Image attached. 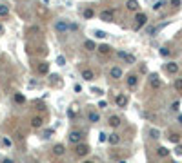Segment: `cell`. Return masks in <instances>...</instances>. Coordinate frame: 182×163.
<instances>
[{"mask_svg":"<svg viewBox=\"0 0 182 163\" xmlns=\"http://www.w3.org/2000/svg\"><path fill=\"white\" fill-rule=\"evenodd\" d=\"M48 71H49V64H40L38 65V73L40 74H48Z\"/></svg>","mask_w":182,"mask_h":163,"instance_id":"44dd1931","label":"cell"},{"mask_svg":"<svg viewBox=\"0 0 182 163\" xmlns=\"http://www.w3.org/2000/svg\"><path fill=\"white\" fill-rule=\"evenodd\" d=\"M82 78L87 80V82H91V80H95V73H93V69H82Z\"/></svg>","mask_w":182,"mask_h":163,"instance_id":"9c48e42d","label":"cell"},{"mask_svg":"<svg viewBox=\"0 0 182 163\" xmlns=\"http://www.w3.org/2000/svg\"><path fill=\"white\" fill-rule=\"evenodd\" d=\"M53 154H55V156H64V154H66V147H64L62 143L55 145V147H53Z\"/></svg>","mask_w":182,"mask_h":163,"instance_id":"4fadbf2b","label":"cell"},{"mask_svg":"<svg viewBox=\"0 0 182 163\" xmlns=\"http://www.w3.org/2000/svg\"><path fill=\"white\" fill-rule=\"evenodd\" d=\"M171 5H175V8H179V5H180V0H171Z\"/></svg>","mask_w":182,"mask_h":163,"instance_id":"836d02e7","label":"cell"},{"mask_svg":"<svg viewBox=\"0 0 182 163\" xmlns=\"http://www.w3.org/2000/svg\"><path fill=\"white\" fill-rule=\"evenodd\" d=\"M160 54H162V56H170V49H166V47H162V49H160Z\"/></svg>","mask_w":182,"mask_h":163,"instance_id":"1f68e13d","label":"cell"},{"mask_svg":"<svg viewBox=\"0 0 182 163\" xmlns=\"http://www.w3.org/2000/svg\"><path fill=\"white\" fill-rule=\"evenodd\" d=\"M91 92H95V94H102V91H100V89H97V87H93V89H91Z\"/></svg>","mask_w":182,"mask_h":163,"instance_id":"e575fe53","label":"cell"},{"mask_svg":"<svg viewBox=\"0 0 182 163\" xmlns=\"http://www.w3.org/2000/svg\"><path fill=\"white\" fill-rule=\"evenodd\" d=\"M109 74H111V78L118 80V78H122V69H120V67H111Z\"/></svg>","mask_w":182,"mask_h":163,"instance_id":"5bb4252c","label":"cell"},{"mask_svg":"<svg viewBox=\"0 0 182 163\" xmlns=\"http://www.w3.org/2000/svg\"><path fill=\"white\" fill-rule=\"evenodd\" d=\"M55 31H57V33H66V31H69V24H67L66 20H57V22H55Z\"/></svg>","mask_w":182,"mask_h":163,"instance_id":"277c9868","label":"cell"},{"mask_svg":"<svg viewBox=\"0 0 182 163\" xmlns=\"http://www.w3.org/2000/svg\"><path fill=\"white\" fill-rule=\"evenodd\" d=\"M93 16H95V11H93L91 8L84 9V18H93Z\"/></svg>","mask_w":182,"mask_h":163,"instance_id":"cb8c5ba5","label":"cell"},{"mask_svg":"<svg viewBox=\"0 0 182 163\" xmlns=\"http://www.w3.org/2000/svg\"><path fill=\"white\" fill-rule=\"evenodd\" d=\"M15 101H17V103H26V96H24V94H20V92H17L15 94Z\"/></svg>","mask_w":182,"mask_h":163,"instance_id":"d4e9b609","label":"cell"},{"mask_svg":"<svg viewBox=\"0 0 182 163\" xmlns=\"http://www.w3.org/2000/svg\"><path fill=\"white\" fill-rule=\"evenodd\" d=\"M117 56H118V58H122L126 64H135V62H137V58H135L133 54H129V53H124V51H118V53H117Z\"/></svg>","mask_w":182,"mask_h":163,"instance_id":"5b68a950","label":"cell"},{"mask_svg":"<svg viewBox=\"0 0 182 163\" xmlns=\"http://www.w3.org/2000/svg\"><path fill=\"white\" fill-rule=\"evenodd\" d=\"M175 89H177L179 92H182V78H177V80H175Z\"/></svg>","mask_w":182,"mask_h":163,"instance_id":"484cf974","label":"cell"},{"mask_svg":"<svg viewBox=\"0 0 182 163\" xmlns=\"http://www.w3.org/2000/svg\"><path fill=\"white\" fill-rule=\"evenodd\" d=\"M166 71L170 73V74H177V73H179V64H175V62H167V64H166Z\"/></svg>","mask_w":182,"mask_h":163,"instance_id":"ba28073f","label":"cell"},{"mask_svg":"<svg viewBox=\"0 0 182 163\" xmlns=\"http://www.w3.org/2000/svg\"><path fill=\"white\" fill-rule=\"evenodd\" d=\"M57 64H58V65H66V58H64V56H58V58H57Z\"/></svg>","mask_w":182,"mask_h":163,"instance_id":"4dcf8cb0","label":"cell"},{"mask_svg":"<svg viewBox=\"0 0 182 163\" xmlns=\"http://www.w3.org/2000/svg\"><path fill=\"white\" fill-rule=\"evenodd\" d=\"M179 107H180V103H179V101H173V105H171V109H173V111H179Z\"/></svg>","mask_w":182,"mask_h":163,"instance_id":"d6a6232c","label":"cell"},{"mask_svg":"<svg viewBox=\"0 0 182 163\" xmlns=\"http://www.w3.org/2000/svg\"><path fill=\"white\" fill-rule=\"evenodd\" d=\"M179 123H180V125H182V116H179Z\"/></svg>","mask_w":182,"mask_h":163,"instance_id":"ab89813d","label":"cell"},{"mask_svg":"<svg viewBox=\"0 0 182 163\" xmlns=\"http://www.w3.org/2000/svg\"><path fill=\"white\" fill-rule=\"evenodd\" d=\"M84 163H95V161H91V160H87V161H84Z\"/></svg>","mask_w":182,"mask_h":163,"instance_id":"60d3db41","label":"cell"},{"mask_svg":"<svg viewBox=\"0 0 182 163\" xmlns=\"http://www.w3.org/2000/svg\"><path fill=\"white\" fill-rule=\"evenodd\" d=\"M2 163H15V161H13V160H9V158H6V160H4Z\"/></svg>","mask_w":182,"mask_h":163,"instance_id":"f35d334b","label":"cell"},{"mask_svg":"<svg viewBox=\"0 0 182 163\" xmlns=\"http://www.w3.org/2000/svg\"><path fill=\"white\" fill-rule=\"evenodd\" d=\"M162 5H166V2H164V0H160V2H155L153 9H155V11H158V9H162Z\"/></svg>","mask_w":182,"mask_h":163,"instance_id":"4316f807","label":"cell"},{"mask_svg":"<svg viewBox=\"0 0 182 163\" xmlns=\"http://www.w3.org/2000/svg\"><path fill=\"white\" fill-rule=\"evenodd\" d=\"M107 141H109L111 145H118V141H120V136L113 132V134H109V136H107Z\"/></svg>","mask_w":182,"mask_h":163,"instance_id":"2e32d148","label":"cell"},{"mask_svg":"<svg viewBox=\"0 0 182 163\" xmlns=\"http://www.w3.org/2000/svg\"><path fill=\"white\" fill-rule=\"evenodd\" d=\"M126 8L129 9V11H137V9H138V2H137V0H127Z\"/></svg>","mask_w":182,"mask_h":163,"instance_id":"e0dca14e","label":"cell"},{"mask_svg":"<svg viewBox=\"0 0 182 163\" xmlns=\"http://www.w3.org/2000/svg\"><path fill=\"white\" fill-rule=\"evenodd\" d=\"M157 154L160 156V158H166V156H167V154H170V151H167V149H166V147H160V149H158V151H157Z\"/></svg>","mask_w":182,"mask_h":163,"instance_id":"603a6c76","label":"cell"},{"mask_svg":"<svg viewBox=\"0 0 182 163\" xmlns=\"http://www.w3.org/2000/svg\"><path fill=\"white\" fill-rule=\"evenodd\" d=\"M149 136H151L153 140H157L158 136H160V132H158V131H155V129H151V131H149Z\"/></svg>","mask_w":182,"mask_h":163,"instance_id":"f546056e","label":"cell"},{"mask_svg":"<svg viewBox=\"0 0 182 163\" xmlns=\"http://www.w3.org/2000/svg\"><path fill=\"white\" fill-rule=\"evenodd\" d=\"M53 134V131H46V134H44V138H49V136Z\"/></svg>","mask_w":182,"mask_h":163,"instance_id":"74e56055","label":"cell"},{"mask_svg":"<svg viewBox=\"0 0 182 163\" xmlns=\"http://www.w3.org/2000/svg\"><path fill=\"white\" fill-rule=\"evenodd\" d=\"M135 20H137V24H135V31H138L142 25H146V24H147V15H146V13H137Z\"/></svg>","mask_w":182,"mask_h":163,"instance_id":"6da1fadb","label":"cell"},{"mask_svg":"<svg viewBox=\"0 0 182 163\" xmlns=\"http://www.w3.org/2000/svg\"><path fill=\"white\" fill-rule=\"evenodd\" d=\"M97 49H98L100 54H109V53H111V47H109V45H106V44H104V45H98Z\"/></svg>","mask_w":182,"mask_h":163,"instance_id":"ffe728a7","label":"cell"},{"mask_svg":"<svg viewBox=\"0 0 182 163\" xmlns=\"http://www.w3.org/2000/svg\"><path fill=\"white\" fill-rule=\"evenodd\" d=\"M115 101H117V105H118V107H126V105H127V96L120 92V94H117Z\"/></svg>","mask_w":182,"mask_h":163,"instance_id":"30bf717a","label":"cell"},{"mask_svg":"<svg viewBox=\"0 0 182 163\" xmlns=\"http://www.w3.org/2000/svg\"><path fill=\"white\" fill-rule=\"evenodd\" d=\"M170 141H173V143H179V141H180V136H179V134H171V136H170Z\"/></svg>","mask_w":182,"mask_h":163,"instance_id":"f1b7e54d","label":"cell"},{"mask_svg":"<svg viewBox=\"0 0 182 163\" xmlns=\"http://www.w3.org/2000/svg\"><path fill=\"white\" fill-rule=\"evenodd\" d=\"M149 84H151V87H153V89H158V87L162 85V82L158 80V76H157V74H151V76H149Z\"/></svg>","mask_w":182,"mask_h":163,"instance_id":"8fae6325","label":"cell"},{"mask_svg":"<svg viewBox=\"0 0 182 163\" xmlns=\"http://www.w3.org/2000/svg\"><path fill=\"white\" fill-rule=\"evenodd\" d=\"M107 123H109V127H118L120 125V118L118 116H109V121H107Z\"/></svg>","mask_w":182,"mask_h":163,"instance_id":"d6986e66","label":"cell"},{"mask_svg":"<svg viewBox=\"0 0 182 163\" xmlns=\"http://www.w3.org/2000/svg\"><path fill=\"white\" fill-rule=\"evenodd\" d=\"M87 120H89L91 121V123H98V121H100V116H98V112H87Z\"/></svg>","mask_w":182,"mask_h":163,"instance_id":"9a60e30c","label":"cell"},{"mask_svg":"<svg viewBox=\"0 0 182 163\" xmlns=\"http://www.w3.org/2000/svg\"><path fill=\"white\" fill-rule=\"evenodd\" d=\"M93 35H95L97 38H106V36H107V33H106V31H95Z\"/></svg>","mask_w":182,"mask_h":163,"instance_id":"83f0119b","label":"cell"},{"mask_svg":"<svg viewBox=\"0 0 182 163\" xmlns=\"http://www.w3.org/2000/svg\"><path fill=\"white\" fill-rule=\"evenodd\" d=\"M9 15V8L4 4H0V16H8Z\"/></svg>","mask_w":182,"mask_h":163,"instance_id":"7402d4cb","label":"cell"},{"mask_svg":"<svg viewBox=\"0 0 182 163\" xmlns=\"http://www.w3.org/2000/svg\"><path fill=\"white\" fill-rule=\"evenodd\" d=\"M82 136H84V132H80V131H71L69 136H67V140H69V143H80V141H82Z\"/></svg>","mask_w":182,"mask_h":163,"instance_id":"7a4b0ae2","label":"cell"},{"mask_svg":"<svg viewBox=\"0 0 182 163\" xmlns=\"http://www.w3.org/2000/svg\"><path fill=\"white\" fill-rule=\"evenodd\" d=\"M69 29H71V31H77V29H78V25H77V24H71V25H69Z\"/></svg>","mask_w":182,"mask_h":163,"instance_id":"d590c367","label":"cell"},{"mask_svg":"<svg viewBox=\"0 0 182 163\" xmlns=\"http://www.w3.org/2000/svg\"><path fill=\"white\" fill-rule=\"evenodd\" d=\"M42 125H44V120H42V116H35V118L31 120V127H33V129H40Z\"/></svg>","mask_w":182,"mask_h":163,"instance_id":"7c38bea8","label":"cell"},{"mask_svg":"<svg viewBox=\"0 0 182 163\" xmlns=\"http://www.w3.org/2000/svg\"><path fill=\"white\" fill-rule=\"evenodd\" d=\"M137 84H138V76L137 74H129V76H127V87H129V89H135Z\"/></svg>","mask_w":182,"mask_h":163,"instance_id":"52a82bcc","label":"cell"},{"mask_svg":"<svg viewBox=\"0 0 182 163\" xmlns=\"http://www.w3.org/2000/svg\"><path fill=\"white\" fill-rule=\"evenodd\" d=\"M84 47H86V51H95V49H97V44L93 42V40H86V42H84Z\"/></svg>","mask_w":182,"mask_h":163,"instance_id":"ac0fdd59","label":"cell"},{"mask_svg":"<svg viewBox=\"0 0 182 163\" xmlns=\"http://www.w3.org/2000/svg\"><path fill=\"white\" fill-rule=\"evenodd\" d=\"M0 33H2V25H0Z\"/></svg>","mask_w":182,"mask_h":163,"instance_id":"b9f144b4","label":"cell"},{"mask_svg":"<svg viewBox=\"0 0 182 163\" xmlns=\"http://www.w3.org/2000/svg\"><path fill=\"white\" fill-rule=\"evenodd\" d=\"M75 154L78 156V158L87 156V154H89V147H87L86 143H77V147H75Z\"/></svg>","mask_w":182,"mask_h":163,"instance_id":"3957f363","label":"cell"},{"mask_svg":"<svg viewBox=\"0 0 182 163\" xmlns=\"http://www.w3.org/2000/svg\"><path fill=\"white\" fill-rule=\"evenodd\" d=\"M4 145H6V147H9V145H11V140H8V138H4Z\"/></svg>","mask_w":182,"mask_h":163,"instance_id":"8d00e7d4","label":"cell"},{"mask_svg":"<svg viewBox=\"0 0 182 163\" xmlns=\"http://www.w3.org/2000/svg\"><path fill=\"white\" fill-rule=\"evenodd\" d=\"M113 16H115V11L113 9H104L100 13V20H104V22H111Z\"/></svg>","mask_w":182,"mask_h":163,"instance_id":"8992f818","label":"cell"}]
</instances>
